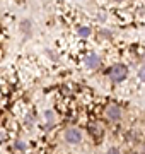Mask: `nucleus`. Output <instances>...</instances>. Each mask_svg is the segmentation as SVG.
<instances>
[{"label": "nucleus", "instance_id": "nucleus-1", "mask_svg": "<svg viewBox=\"0 0 145 154\" xmlns=\"http://www.w3.org/2000/svg\"><path fill=\"white\" fill-rule=\"evenodd\" d=\"M108 75L113 82H123L126 75H128V67L125 63H114V65L108 70Z\"/></svg>", "mask_w": 145, "mask_h": 154}, {"label": "nucleus", "instance_id": "nucleus-2", "mask_svg": "<svg viewBox=\"0 0 145 154\" xmlns=\"http://www.w3.org/2000/svg\"><path fill=\"white\" fill-rule=\"evenodd\" d=\"M63 137H65V140H67L68 144H78L80 140H82V134H80L78 128L72 127V128H67V130H65Z\"/></svg>", "mask_w": 145, "mask_h": 154}, {"label": "nucleus", "instance_id": "nucleus-3", "mask_svg": "<svg viewBox=\"0 0 145 154\" xmlns=\"http://www.w3.org/2000/svg\"><path fill=\"white\" fill-rule=\"evenodd\" d=\"M106 118L111 122L121 120V108L118 105H108L106 106Z\"/></svg>", "mask_w": 145, "mask_h": 154}, {"label": "nucleus", "instance_id": "nucleus-4", "mask_svg": "<svg viewBox=\"0 0 145 154\" xmlns=\"http://www.w3.org/2000/svg\"><path fill=\"white\" fill-rule=\"evenodd\" d=\"M84 63L87 67H89V69H92V70H96V69H97V67L101 65V58L97 55H96V53H90V55H87L84 58Z\"/></svg>", "mask_w": 145, "mask_h": 154}, {"label": "nucleus", "instance_id": "nucleus-5", "mask_svg": "<svg viewBox=\"0 0 145 154\" xmlns=\"http://www.w3.org/2000/svg\"><path fill=\"white\" fill-rule=\"evenodd\" d=\"M21 31H22L26 36H31V33H33V22L29 21V19H24L22 22H21Z\"/></svg>", "mask_w": 145, "mask_h": 154}, {"label": "nucleus", "instance_id": "nucleus-6", "mask_svg": "<svg viewBox=\"0 0 145 154\" xmlns=\"http://www.w3.org/2000/svg\"><path fill=\"white\" fill-rule=\"evenodd\" d=\"M90 33H92V29H90L89 26H78V29H77V34L80 38H87Z\"/></svg>", "mask_w": 145, "mask_h": 154}, {"label": "nucleus", "instance_id": "nucleus-7", "mask_svg": "<svg viewBox=\"0 0 145 154\" xmlns=\"http://www.w3.org/2000/svg\"><path fill=\"white\" fill-rule=\"evenodd\" d=\"M45 118H46V122H48V123H55V120H56L55 113H53L51 110H48V111L45 113Z\"/></svg>", "mask_w": 145, "mask_h": 154}, {"label": "nucleus", "instance_id": "nucleus-8", "mask_svg": "<svg viewBox=\"0 0 145 154\" xmlns=\"http://www.w3.org/2000/svg\"><path fill=\"white\" fill-rule=\"evenodd\" d=\"M97 19H99L101 22H104L108 19V12H104V11H101L99 14H97Z\"/></svg>", "mask_w": 145, "mask_h": 154}, {"label": "nucleus", "instance_id": "nucleus-9", "mask_svg": "<svg viewBox=\"0 0 145 154\" xmlns=\"http://www.w3.org/2000/svg\"><path fill=\"white\" fill-rule=\"evenodd\" d=\"M99 33H101V36H102V38H108V39L111 38V31H108V29H101Z\"/></svg>", "mask_w": 145, "mask_h": 154}, {"label": "nucleus", "instance_id": "nucleus-10", "mask_svg": "<svg viewBox=\"0 0 145 154\" xmlns=\"http://www.w3.org/2000/svg\"><path fill=\"white\" fill-rule=\"evenodd\" d=\"M26 147H28V146H26L24 142H21V140L16 142V149H19V151H26Z\"/></svg>", "mask_w": 145, "mask_h": 154}, {"label": "nucleus", "instance_id": "nucleus-11", "mask_svg": "<svg viewBox=\"0 0 145 154\" xmlns=\"http://www.w3.org/2000/svg\"><path fill=\"white\" fill-rule=\"evenodd\" d=\"M138 77L142 79V81H144V82H145V65L140 67V70H138Z\"/></svg>", "mask_w": 145, "mask_h": 154}, {"label": "nucleus", "instance_id": "nucleus-12", "mask_svg": "<svg viewBox=\"0 0 145 154\" xmlns=\"http://www.w3.org/2000/svg\"><path fill=\"white\" fill-rule=\"evenodd\" d=\"M106 154H121V152H120V149H116V147H109L106 151Z\"/></svg>", "mask_w": 145, "mask_h": 154}, {"label": "nucleus", "instance_id": "nucleus-13", "mask_svg": "<svg viewBox=\"0 0 145 154\" xmlns=\"http://www.w3.org/2000/svg\"><path fill=\"white\" fill-rule=\"evenodd\" d=\"M90 130H94V134H96V135H101V134H102V130L99 128V125H94L92 128H90Z\"/></svg>", "mask_w": 145, "mask_h": 154}, {"label": "nucleus", "instance_id": "nucleus-14", "mask_svg": "<svg viewBox=\"0 0 145 154\" xmlns=\"http://www.w3.org/2000/svg\"><path fill=\"white\" fill-rule=\"evenodd\" d=\"M46 55H48V57H51L53 60H58V55H56L55 51H50V50H48V51H46Z\"/></svg>", "mask_w": 145, "mask_h": 154}, {"label": "nucleus", "instance_id": "nucleus-15", "mask_svg": "<svg viewBox=\"0 0 145 154\" xmlns=\"http://www.w3.org/2000/svg\"><path fill=\"white\" fill-rule=\"evenodd\" d=\"M142 149H144V154H145V144H144V147H142Z\"/></svg>", "mask_w": 145, "mask_h": 154}, {"label": "nucleus", "instance_id": "nucleus-16", "mask_svg": "<svg viewBox=\"0 0 145 154\" xmlns=\"http://www.w3.org/2000/svg\"><path fill=\"white\" fill-rule=\"evenodd\" d=\"M128 154H138V152H128Z\"/></svg>", "mask_w": 145, "mask_h": 154}, {"label": "nucleus", "instance_id": "nucleus-17", "mask_svg": "<svg viewBox=\"0 0 145 154\" xmlns=\"http://www.w3.org/2000/svg\"><path fill=\"white\" fill-rule=\"evenodd\" d=\"M116 2H123V0H116Z\"/></svg>", "mask_w": 145, "mask_h": 154}]
</instances>
